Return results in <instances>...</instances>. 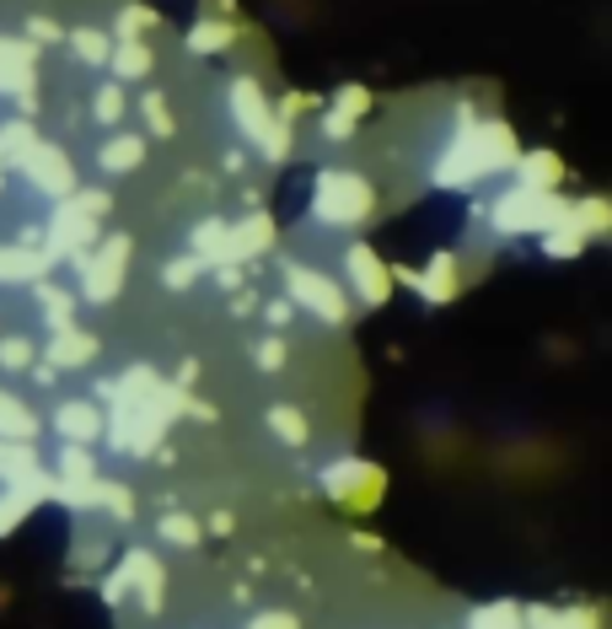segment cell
Segmentation results:
<instances>
[{
  "label": "cell",
  "instance_id": "cell-1",
  "mask_svg": "<svg viewBox=\"0 0 612 629\" xmlns=\"http://www.w3.org/2000/svg\"><path fill=\"white\" fill-rule=\"evenodd\" d=\"M516 135L490 119V125H473V114L457 119V140H446L440 162H435V184L440 189H473L479 178H494V173H510L516 162Z\"/></svg>",
  "mask_w": 612,
  "mask_h": 629
},
{
  "label": "cell",
  "instance_id": "cell-2",
  "mask_svg": "<svg viewBox=\"0 0 612 629\" xmlns=\"http://www.w3.org/2000/svg\"><path fill=\"white\" fill-rule=\"evenodd\" d=\"M226 103H232V125L243 129V140L263 162H285V156H291V125H285V114L269 108V97H263V86H258L252 75H237V81H232Z\"/></svg>",
  "mask_w": 612,
  "mask_h": 629
},
{
  "label": "cell",
  "instance_id": "cell-3",
  "mask_svg": "<svg viewBox=\"0 0 612 629\" xmlns=\"http://www.w3.org/2000/svg\"><path fill=\"white\" fill-rule=\"evenodd\" d=\"M370 210H376V189H370L361 173H344V167L317 173V184H311V221L317 226L350 232V226L366 221Z\"/></svg>",
  "mask_w": 612,
  "mask_h": 629
},
{
  "label": "cell",
  "instance_id": "cell-4",
  "mask_svg": "<svg viewBox=\"0 0 612 629\" xmlns=\"http://www.w3.org/2000/svg\"><path fill=\"white\" fill-rule=\"evenodd\" d=\"M103 216H108V194H97V189L64 194L60 205H55V221H49V248H44V258H49V264H55V258H81V253L97 243Z\"/></svg>",
  "mask_w": 612,
  "mask_h": 629
},
{
  "label": "cell",
  "instance_id": "cell-5",
  "mask_svg": "<svg viewBox=\"0 0 612 629\" xmlns=\"http://www.w3.org/2000/svg\"><path fill=\"white\" fill-rule=\"evenodd\" d=\"M569 216V199H558L553 189H505L499 199L490 205V226L499 237H543L549 226H558Z\"/></svg>",
  "mask_w": 612,
  "mask_h": 629
},
{
  "label": "cell",
  "instance_id": "cell-6",
  "mask_svg": "<svg viewBox=\"0 0 612 629\" xmlns=\"http://www.w3.org/2000/svg\"><path fill=\"white\" fill-rule=\"evenodd\" d=\"M280 286H285V302H291L296 313H311L317 323H328V328H339V323L350 317V296H344V286H339L333 275L311 269V264L285 258V264H280Z\"/></svg>",
  "mask_w": 612,
  "mask_h": 629
},
{
  "label": "cell",
  "instance_id": "cell-7",
  "mask_svg": "<svg viewBox=\"0 0 612 629\" xmlns=\"http://www.w3.org/2000/svg\"><path fill=\"white\" fill-rule=\"evenodd\" d=\"M103 597L108 603H123V597H134L140 603V614L151 619V614H162V597H167V570H162V560L151 555V549H123L119 570H108L103 575Z\"/></svg>",
  "mask_w": 612,
  "mask_h": 629
},
{
  "label": "cell",
  "instance_id": "cell-8",
  "mask_svg": "<svg viewBox=\"0 0 612 629\" xmlns=\"http://www.w3.org/2000/svg\"><path fill=\"white\" fill-rule=\"evenodd\" d=\"M317 490L333 505H344V511H376L381 490H387V474L366 457H333V463H322Z\"/></svg>",
  "mask_w": 612,
  "mask_h": 629
},
{
  "label": "cell",
  "instance_id": "cell-9",
  "mask_svg": "<svg viewBox=\"0 0 612 629\" xmlns=\"http://www.w3.org/2000/svg\"><path fill=\"white\" fill-rule=\"evenodd\" d=\"M123 280H129V237H103L81 253V302L92 307L119 302Z\"/></svg>",
  "mask_w": 612,
  "mask_h": 629
},
{
  "label": "cell",
  "instance_id": "cell-10",
  "mask_svg": "<svg viewBox=\"0 0 612 629\" xmlns=\"http://www.w3.org/2000/svg\"><path fill=\"white\" fill-rule=\"evenodd\" d=\"M344 296H355L361 307H381L392 296V269L376 258L370 243H350L344 248Z\"/></svg>",
  "mask_w": 612,
  "mask_h": 629
},
{
  "label": "cell",
  "instance_id": "cell-11",
  "mask_svg": "<svg viewBox=\"0 0 612 629\" xmlns=\"http://www.w3.org/2000/svg\"><path fill=\"white\" fill-rule=\"evenodd\" d=\"M398 286H409L420 302L429 307H440V302H457V291H462V269H457V253H435L425 269H398L392 275Z\"/></svg>",
  "mask_w": 612,
  "mask_h": 629
},
{
  "label": "cell",
  "instance_id": "cell-12",
  "mask_svg": "<svg viewBox=\"0 0 612 629\" xmlns=\"http://www.w3.org/2000/svg\"><path fill=\"white\" fill-rule=\"evenodd\" d=\"M22 178L33 184L38 194H49V199H64V194H75V167H70V156H64L60 145H49V140H38L22 162Z\"/></svg>",
  "mask_w": 612,
  "mask_h": 629
},
{
  "label": "cell",
  "instance_id": "cell-13",
  "mask_svg": "<svg viewBox=\"0 0 612 629\" xmlns=\"http://www.w3.org/2000/svg\"><path fill=\"white\" fill-rule=\"evenodd\" d=\"M274 243V221L263 216V210H252L243 221H226V237H221V264H237L243 269L247 258H258V253H269Z\"/></svg>",
  "mask_w": 612,
  "mask_h": 629
},
{
  "label": "cell",
  "instance_id": "cell-14",
  "mask_svg": "<svg viewBox=\"0 0 612 629\" xmlns=\"http://www.w3.org/2000/svg\"><path fill=\"white\" fill-rule=\"evenodd\" d=\"M49 426H55V436L70 441V446H97V436H103V409H97V398H64V404H55Z\"/></svg>",
  "mask_w": 612,
  "mask_h": 629
},
{
  "label": "cell",
  "instance_id": "cell-15",
  "mask_svg": "<svg viewBox=\"0 0 612 629\" xmlns=\"http://www.w3.org/2000/svg\"><path fill=\"white\" fill-rule=\"evenodd\" d=\"M97 361V339L86 334V328H60V334H49V350H44V366L49 372H81V366H92Z\"/></svg>",
  "mask_w": 612,
  "mask_h": 629
},
{
  "label": "cell",
  "instance_id": "cell-16",
  "mask_svg": "<svg viewBox=\"0 0 612 629\" xmlns=\"http://www.w3.org/2000/svg\"><path fill=\"white\" fill-rule=\"evenodd\" d=\"M44 457L33 452V441H5L0 436V485H44Z\"/></svg>",
  "mask_w": 612,
  "mask_h": 629
},
{
  "label": "cell",
  "instance_id": "cell-17",
  "mask_svg": "<svg viewBox=\"0 0 612 629\" xmlns=\"http://www.w3.org/2000/svg\"><path fill=\"white\" fill-rule=\"evenodd\" d=\"M44 496H49V479H44V485H0V538H11V533L38 511Z\"/></svg>",
  "mask_w": 612,
  "mask_h": 629
},
{
  "label": "cell",
  "instance_id": "cell-18",
  "mask_svg": "<svg viewBox=\"0 0 612 629\" xmlns=\"http://www.w3.org/2000/svg\"><path fill=\"white\" fill-rule=\"evenodd\" d=\"M366 108H370V92H366V86H344V92L333 97L328 119H322V135H328V140H350Z\"/></svg>",
  "mask_w": 612,
  "mask_h": 629
},
{
  "label": "cell",
  "instance_id": "cell-19",
  "mask_svg": "<svg viewBox=\"0 0 612 629\" xmlns=\"http://www.w3.org/2000/svg\"><path fill=\"white\" fill-rule=\"evenodd\" d=\"M49 269L44 248H27V243H0V286H27Z\"/></svg>",
  "mask_w": 612,
  "mask_h": 629
},
{
  "label": "cell",
  "instance_id": "cell-20",
  "mask_svg": "<svg viewBox=\"0 0 612 629\" xmlns=\"http://www.w3.org/2000/svg\"><path fill=\"white\" fill-rule=\"evenodd\" d=\"M263 426H269V436L280 441V446H296V452L311 441V420H306L296 404H269V409H263Z\"/></svg>",
  "mask_w": 612,
  "mask_h": 629
},
{
  "label": "cell",
  "instance_id": "cell-21",
  "mask_svg": "<svg viewBox=\"0 0 612 629\" xmlns=\"http://www.w3.org/2000/svg\"><path fill=\"white\" fill-rule=\"evenodd\" d=\"M521 625H532V629H602V614L586 608V603H575V608H527Z\"/></svg>",
  "mask_w": 612,
  "mask_h": 629
},
{
  "label": "cell",
  "instance_id": "cell-22",
  "mask_svg": "<svg viewBox=\"0 0 612 629\" xmlns=\"http://www.w3.org/2000/svg\"><path fill=\"white\" fill-rule=\"evenodd\" d=\"M510 167H516V184H521V189H558V178H564V162H558L553 151H527V156H516Z\"/></svg>",
  "mask_w": 612,
  "mask_h": 629
},
{
  "label": "cell",
  "instance_id": "cell-23",
  "mask_svg": "<svg viewBox=\"0 0 612 629\" xmlns=\"http://www.w3.org/2000/svg\"><path fill=\"white\" fill-rule=\"evenodd\" d=\"M145 162V135H114L103 151H97V167L108 173V178H123V173H134Z\"/></svg>",
  "mask_w": 612,
  "mask_h": 629
},
{
  "label": "cell",
  "instance_id": "cell-24",
  "mask_svg": "<svg viewBox=\"0 0 612 629\" xmlns=\"http://www.w3.org/2000/svg\"><path fill=\"white\" fill-rule=\"evenodd\" d=\"M38 431H44V426H38V415H33L16 393H5V387H0V436H5V441H38Z\"/></svg>",
  "mask_w": 612,
  "mask_h": 629
},
{
  "label": "cell",
  "instance_id": "cell-25",
  "mask_svg": "<svg viewBox=\"0 0 612 629\" xmlns=\"http://www.w3.org/2000/svg\"><path fill=\"white\" fill-rule=\"evenodd\" d=\"M156 533H162V544H173V549H199V544H204V527H199L188 511H167V516L156 522Z\"/></svg>",
  "mask_w": 612,
  "mask_h": 629
},
{
  "label": "cell",
  "instance_id": "cell-26",
  "mask_svg": "<svg viewBox=\"0 0 612 629\" xmlns=\"http://www.w3.org/2000/svg\"><path fill=\"white\" fill-rule=\"evenodd\" d=\"M462 629H521V608L510 603V597H499V603H484V608H473Z\"/></svg>",
  "mask_w": 612,
  "mask_h": 629
},
{
  "label": "cell",
  "instance_id": "cell-27",
  "mask_svg": "<svg viewBox=\"0 0 612 629\" xmlns=\"http://www.w3.org/2000/svg\"><path fill=\"white\" fill-rule=\"evenodd\" d=\"M586 243H591V237L575 226V216H564L558 226H549V232H543V253H549V258H575Z\"/></svg>",
  "mask_w": 612,
  "mask_h": 629
},
{
  "label": "cell",
  "instance_id": "cell-28",
  "mask_svg": "<svg viewBox=\"0 0 612 629\" xmlns=\"http://www.w3.org/2000/svg\"><path fill=\"white\" fill-rule=\"evenodd\" d=\"M108 65H114V75H119V81H140V75L151 70V49H145L140 38H123L119 49L108 55Z\"/></svg>",
  "mask_w": 612,
  "mask_h": 629
},
{
  "label": "cell",
  "instance_id": "cell-29",
  "mask_svg": "<svg viewBox=\"0 0 612 629\" xmlns=\"http://www.w3.org/2000/svg\"><path fill=\"white\" fill-rule=\"evenodd\" d=\"M232 38H237V33H232L226 22H215V16H204V22L188 27V49H193V55H221Z\"/></svg>",
  "mask_w": 612,
  "mask_h": 629
},
{
  "label": "cell",
  "instance_id": "cell-30",
  "mask_svg": "<svg viewBox=\"0 0 612 629\" xmlns=\"http://www.w3.org/2000/svg\"><path fill=\"white\" fill-rule=\"evenodd\" d=\"M38 307H44L49 334H60V328H70V323H75V302H70L64 291H55V286H38Z\"/></svg>",
  "mask_w": 612,
  "mask_h": 629
},
{
  "label": "cell",
  "instance_id": "cell-31",
  "mask_svg": "<svg viewBox=\"0 0 612 629\" xmlns=\"http://www.w3.org/2000/svg\"><path fill=\"white\" fill-rule=\"evenodd\" d=\"M70 49H75L86 65H108L114 38H108V33H97V27H75V33H70Z\"/></svg>",
  "mask_w": 612,
  "mask_h": 629
},
{
  "label": "cell",
  "instance_id": "cell-32",
  "mask_svg": "<svg viewBox=\"0 0 612 629\" xmlns=\"http://www.w3.org/2000/svg\"><path fill=\"white\" fill-rule=\"evenodd\" d=\"M97 511H108L114 522H129V516H134V496H129V485L97 479Z\"/></svg>",
  "mask_w": 612,
  "mask_h": 629
},
{
  "label": "cell",
  "instance_id": "cell-33",
  "mask_svg": "<svg viewBox=\"0 0 612 629\" xmlns=\"http://www.w3.org/2000/svg\"><path fill=\"white\" fill-rule=\"evenodd\" d=\"M204 269H210V264L193 258V253H188V258H173V264L162 269V286H167V291H193V280H199Z\"/></svg>",
  "mask_w": 612,
  "mask_h": 629
},
{
  "label": "cell",
  "instance_id": "cell-34",
  "mask_svg": "<svg viewBox=\"0 0 612 629\" xmlns=\"http://www.w3.org/2000/svg\"><path fill=\"white\" fill-rule=\"evenodd\" d=\"M33 361H38V350H33L27 339H16V334L0 339V372H27Z\"/></svg>",
  "mask_w": 612,
  "mask_h": 629
},
{
  "label": "cell",
  "instance_id": "cell-35",
  "mask_svg": "<svg viewBox=\"0 0 612 629\" xmlns=\"http://www.w3.org/2000/svg\"><path fill=\"white\" fill-rule=\"evenodd\" d=\"M92 114H97V125H119V119H123V92H119V86H97Z\"/></svg>",
  "mask_w": 612,
  "mask_h": 629
},
{
  "label": "cell",
  "instance_id": "cell-36",
  "mask_svg": "<svg viewBox=\"0 0 612 629\" xmlns=\"http://www.w3.org/2000/svg\"><path fill=\"white\" fill-rule=\"evenodd\" d=\"M140 114H145L151 135H173V114H167V103H162L156 92H145V97H140Z\"/></svg>",
  "mask_w": 612,
  "mask_h": 629
},
{
  "label": "cell",
  "instance_id": "cell-37",
  "mask_svg": "<svg viewBox=\"0 0 612 629\" xmlns=\"http://www.w3.org/2000/svg\"><path fill=\"white\" fill-rule=\"evenodd\" d=\"M252 361H258V372H280V366H285V345L269 334V339L252 345Z\"/></svg>",
  "mask_w": 612,
  "mask_h": 629
},
{
  "label": "cell",
  "instance_id": "cell-38",
  "mask_svg": "<svg viewBox=\"0 0 612 629\" xmlns=\"http://www.w3.org/2000/svg\"><path fill=\"white\" fill-rule=\"evenodd\" d=\"M145 27H151V11H145V5H123L119 11V38H140Z\"/></svg>",
  "mask_w": 612,
  "mask_h": 629
},
{
  "label": "cell",
  "instance_id": "cell-39",
  "mask_svg": "<svg viewBox=\"0 0 612 629\" xmlns=\"http://www.w3.org/2000/svg\"><path fill=\"white\" fill-rule=\"evenodd\" d=\"M247 629H302V619H296V614H285V608H263V614H252V619H247Z\"/></svg>",
  "mask_w": 612,
  "mask_h": 629
},
{
  "label": "cell",
  "instance_id": "cell-40",
  "mask_svg": "<svg viewBox=\"0 0 612 629\" xmlns=\"http://www.w3.org/2000/svg\"><path fill=\"white\" fill-rule=\"evenodd\" d=\"M27 33H33V44H49V38H60V27H55V22H44V16H33V22H27Z\"/></svg>",
  "mask_w": 612,
  "mask_h": 629
},
{
  "label": "cell",
  "instance_id": "cell-41",
  "mask_svg": "<svg viewBox=\"0 0 612 629\" xmlns=\"http://www.w3.org/2000/svg\"><path fill=\"white\" fill-rule=\"evenodd\" d=\"M291 313H296L291 302H269V307H263V323H274V328H280V323H291Z\"/></svg>",
  "mask_w": 612,
  "mask_h": 629
},
{
  "label": "cell",
  "instance_id": "cell-42",
  "mask_svg": "<svg viewBox=\"0 0 612 629\" xmlns=\"http://www.w3.org/2000/svg\"><path fill=\"white\" fill-rule=\"evenodd\" d=\"M0 184H5V162H0Z\"/></svg>",
  "mask_w": 612,
  "mask_h": 629
},
{
  "label": "cell",
  "instance_id": "cell-43",
  "mask_svg": "<svg viewBox=\"0 0 612 629\" xmlns=\"http://www.w3.org/2000/svg\"><path fill=\"white\" fill-rule=\"evenodd\" d=\"M0 55H5V38H0Z\"/></svg>",
  "mask_w": 612,
  "mask_h": 629
},
{
  "label": "cell",
  "instance_id": "cell-44",
  "mask_svg": "<svg viewBox=\"0 0 612 629\" xmlns=\"http://www.w3.org/2000/svg\"><path fill=\"white\" fill-rule=\"evenodd\" d=\"M521 629H527V625H521Z\"/></svg>",
  "mask_w": 612,
  "mask_h": 629
}]
</instances>
